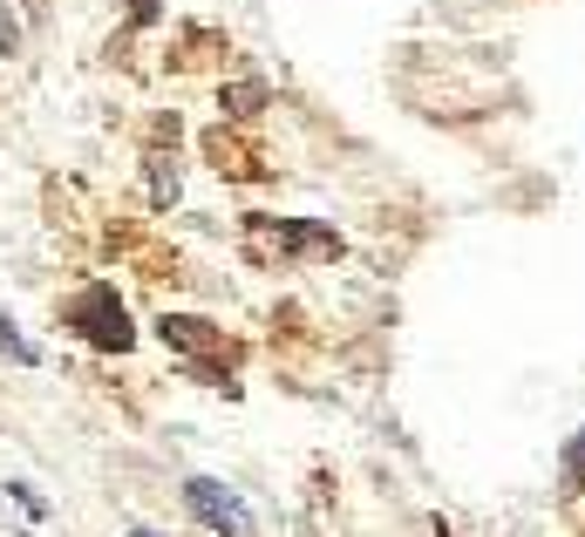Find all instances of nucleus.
Segmentation results:
<instances>
[{"instance_id": "1", "label": "nucleus", "mask_w": 585, "mask_h": 537, "mask_svg": "<svg viewBox=\"0 0 585 537\" xmlns=\"http://www.w3.org/2000/svg\"><path fill=\"white\" fill-rule=\"evenodd\" d=\"M184 496H191V511H198L212 530H225V537H252V517L239 511V496H225L218 483H205V476H198V483H191Z\"/></svg>"}, {"instance_id": "2", "label": "nucleus", "mask_w": 585, "mask_h": 537, "mask_svg": "<svg viewBox=\"0 0 585 537\" xmlns=\"http://www.w3.org/2000/svg\"><path fill=\"white\" fill-rule=\"evenodd\" d=\"M75 314L89 320V340H96V348H130V320H123V306H116L102 286H96L83 306H75Z\"/></svg>"}, {"instance_id": "3", "label": "nucleus", "mask_w": 585, "mask_h": 537, "mask_svg": "<svg viewBox=\"0 0 585 537\" xmlns=\"http://www.w3.org/2000/svg\"><path fill=\"white\" fill-rule=\"evenodd\" d=\"M164 340H177V348H218L205 333V320H164Z\"/></svg>"}, {"instance_id": "4", "label": "nucleus", "mask_w": 585, "mask_h": 537, "mask_svg": "<svg viewBox=\"0 0 585 537\" xmlns=\"http://www.w3.org/2000/svg\"><path fill=\"white\" fill-rule=\"evenodd\" d=\"M14 42H21V28H14V14H8V8H0V55H8Z\"/></svg>"}, {"instance_id": "5", "label": "nucleus", "mask_w": 585, "mask_h": 537, "mask_svg": "<svg viewBox=\"0 0 585 537\" xmlns=\"http://www.w3.org/2000/svg\"><path fill=\"white\" fill-rule=\"evenodd\" d=\"M137 537H150V530H137Z\"/></svg>"}]
</instances>
